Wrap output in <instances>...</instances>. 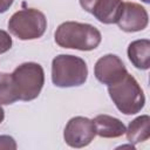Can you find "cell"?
<instances>
[{"instance_id":"cell-12","label":"cell","mask_w":150,"mask_h":150,"mask_svg":"<svg viewBox=\"0 0 150 150\" xmlns=\"http://www.w3.org/2000/svg\"><path fill=\"white\" fill-rule=\"evenodd\" d=\"M127 139L130 144L135 145L145 142L150 137V117L149 115H141L132 120L125 130Z\"/></svg>"},{"instance_id":"cell-16","label":"cell","mask_w":150,"mask_h":150,"mask_svg":"<svg viewBox=\"0 0 150 150\" xmlns=\"http://www.w3.org/2000/svg\"><path fill=\"white\" fill-rule=\"evenodd\" d=\"M97 2V0H80V5L81 7L88 12V13H91L93 12V8L95 6V4Z\"/></svg>"},{"instance_id":"cell-15","label":"cell","mask_w":150,"mask_h":150,"mask_svg":"<svg viewBox=\"0 0 150 150\" xmlns=\"http://www.w3.org/2000/svg\"><path fill=\"white\" fill-rule=\"evenodd\" d=\"M0 149H6V150H15L16 149V143L13 137L8 135H1L0 136Z\"/></svg>"},{"instance_id":"cell-1","label":"cell","mask_w":150,"mask_h":150,"mask_svg":"<svg viewBox=\"0 0 150 150\" xmlns=\"http://www.w3.org/2000/svg\"><path fill=\"white\" fill-rule=\"evenodd\" d=\"M54 39L55 42L62 48L88 52L98 47L102 35L93 25L66 21L56 28Z\"/></svg>"},{"instance_id":"cell-19","label":"cell","mask_w":150,"mask_h":150,"mask_svg":"<svg viewBox=\"0 0 150 150\" xmlns=\"http://www.w3.org/2000/svg\"><path fill=\"white\" fill-rule=\"evenodd\" d=\"M142 1L145 2V4H149V2H150V0H142Z\"/></svg>"},{"instance_id":"cell-11","label":"cell","mask_w":150,"mask_h":150,"mask_svg":"<svg viewBox=\"0 0 150 150\" xmlns=\"http://www.w3.org/2000/svg\"><path fill=\"white\" fill-rule=\"evenodd\" d=\"M128 57L134 67L146 70L150 68V41L148 39L135 40L128 46Z\"/></svg>"},{"instance_id":"cell-3","label":"cell","mask_w":150,"mask_h":150,"mask_svg":"<svg viewBox=\"0 0 150 150\" xmlns=\"http://www.w3.org/2000/svg\"><path fill=\"white\" fill-rule=\"evenodd\" d=\"M88 67L83 59L75 55L60 54L52 61V81L56 87L70 88L84 84Z\"/></svg>"},{"instance_id":"cell-6","label":"cell","mask_w":150,"mask_h":150,"mask_svg":"<svg viewBox=\"0 0 150 150\" xmlns=\"http://www.w3.org/2000/svg\"><path fill=\"white\" fill-rule=\"evenodd\" d=\"M95 136L96 132L93 120L83 116H76L70 118L63 131L64 142L69 146L76 149L89 145Z\"/></svg>"},{"instance_id":"cell-8","label":"cell","mask_w":150,"mask_h":150,"mask_svg":"<svg viewBox=\"0 0 150 150\" xmlns=\"http://www.w3.org/2000/svg\"><path fill=\"white\" fill-rule=\"evenodd\" d=\"M120 29L132 33L146 28L149 23V15L146 9L136 2H123L121 15L116 22Z\"/></svg>"},{"instance_id":"cell-10","label":"cell","mask_w":150,"mask_h":150,"mask_svg":"<svg viewBox=\"0 0 150 150\" xmlns=\"http://www.w3.org/2000/svg\"><path fill=\"white\" fill-rule=\"evenodd\" d=\"M123 7L122 0H97L91 14L102 23H116Z\"/></svg>"},{"instance_id":"cell-14","label":"cell","mask_w":150,"mask_h":150,"mask_svg":"<svg viewBox=\"0 0 150 150\" xmlns=\"http://www.w3.org/2000/svg\"><path fill=\"white\" fill-rule=\"evenodd\" d=\"M12 38L11 35L6 32L0 29V54H4L6 52H8L12 48Z\"/></svg>"},{"instance_id":"cell-17","label":"cell","mask_w":150,"mask_h":150,"mask_svg":"<svg viewBox=\"0 0 150 150\" xmlns=\"http://www.w3.org/2000/svg\"><path fill=\"white\" fill-rule=\"evenodd\" d=\"M14 0H0V13H5L13 5Z\"/></svg>"},{"instance_id":"cell-4","label":"cell","mask_w":150,"mask_h":150,"mask_svg":"<svg viewBox=\"0 0 150 150\" xmlns=\"http://www.w3.org/2000/svg\"><path fill=\"white\" fill-rule=\"evenodd\" d=\"M12 79L18 98L21 101H32L42 90L45 71L42 66L36 62H25L14 69Z\"/></svg>"},{"instance_id":"cell-13","label":"cell","mask_w":150,"mask_h":150,"mask_svg":"<svg viewBox=\"0 0 150 150\" xmlns=\"http://www.w3.org/2000/svg\"><path fill=\"white\" fill-rule=\"evenodd\" d=\"M18 100L12 74L0 73V104H12Z\"/></svg>"},{"instance_id":"cell-18","label":"cell","mask_w":150,"mask_h":150,"mask_svg":"<svg viewBox=\"0 0 150 150\" xmlns=\"http://www.w3.org/2000/svg\"><path fill=\"white\" fill-rule=\"evenodd\" d=\"M4 118H5V110L2 109V107H1V104H0V124L2 123Z\"/></svg>"},{"instance_id":"cell-2","label":"cell","mask_w":150,"mask_h":150,"mask_svg":"<svg viewBox=\"0 0 150 150\" xmlns=\"http://www.w3.org/2000/svg\"><path fill=\"white\" fill-rule=\"evenodd\" d=\"M108 93L116 108L124 115H135L145 104L143 89L130 74H127L118 82L108 86Z\"/></svg>"},{"instance_id":"cell-9","label":"cell","mask_w":150,"mask_h":150,"mask_svg":"<svg viewBox=\"0 0 150 150\" xmlns=\"http://www.w3.org/2000/svg\"><path fill=\"white\" fill-rule=\"evenodd\" d=\"M95 132L103 138H117L125 134L124 123L110 115H97L94 120Z\"/></svg>"},{"instance_id":"cell-5","label":"cell","mask_w":150,"mask_h":150,"mask_svg":"<svg viewBox=\"0 0 150 150\" xmlns=\"http://www.w3.org/2000/svg\"><path fill=\"white\" fill-rule=\"evenodd\" d=\"M47 28L45 14L35 8H25L15 12L9 21V32L20 40H35L41 38Z\"/></svg>"},{"instance_id":"cell-7","label":"cell","mask_w":150,"mask_h":150,"mask_svg":"<svg viewBox=\"0 0 150 150\" xmlns=\"http://www.w3.org/2000/svg\"><path fill=\"white\" fill-rule=\"evenodd\" d=\"M94 74L98 82L102 84L111 86L122 80L128 74V70L117 55L107 54L96 61Z\"/></svg>"}]
</instances>
